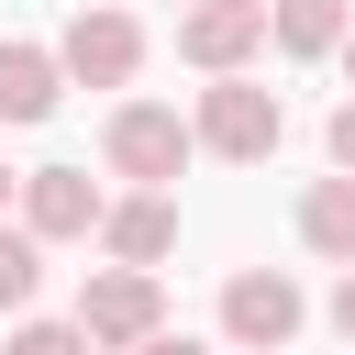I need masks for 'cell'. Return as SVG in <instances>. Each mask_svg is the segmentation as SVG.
Wrapping results in <instances>:
<instances>
[{"instance_id":"11","label":"cell","mask_w":355,"mask_h":355,"mask_svg":"<svg viewBox=\"0 0 355 355\" xmlns=\"http://www.w3.org/2000/svg\"><path fill=\"white\" fill-rule=\"evenodd\" d=\"M355 11L344 0H277V55H344Z\"/></svg>"},{"instance_id":"3","label":"cell","mask_w":355,"mask_h":355,"mask_svg":"<svg viewBox=\"0 0 355 355\" xmlns=\"http://www.w3.org/2000/svg\"><path fill=\"white\" fill-rule=\"evenodd\" d=\"M78 333H89L100 355L155 344V333H166V288H155V266H100V277L78 288Z\"/></svg>"},{"instance_id":"1","label":"cell","mask_w":355,"mask_h":355,"mask_svg":"<svg viewBox=\"0 0 355 355\" xmlns=\"http://www.w3.org/2000/svg\"><path fill=\"white\" fill-rule=\"evenodd\" d=\"M189 122H200V155H222V166H266V155H277V133H288L277 89H255L244 67H233V78H211Z\"/></svg>"},{"instance_id":"7","label":"cell","mask_w":355,"mask_h":355,"mask_svg":"<svg viewBox=\"0 0 355 355\" xmlns=\"http://www.w3.org/2000/svg\"><path fill=\"white\" fill-rule=\"evenodd\" d=\"M22 222H33L44 244H89V233L111 222V200H100L89 166H22Z\"/></svg>"},{"instance_id":"2","label":"cell","mask_w":355,"mask_h":355,"mask_svg":"<svg viewBox=\"0 0 355 355\" xmlns=\"http://www.w3.org/2000/svg\"><path fill=\"white\" fill-rule=\"evenodd\" d=\"M100 155H111V178H133V189H166V178L200 155V122H178L166 100H122V111L100 122Z\"/></svg>"},{"instance_id":"14","label":"cell","mask_w":355,"mask_h":355,"mask_svg":"<svg viewBox=\"0 0 355 355\" xmlns=\"http://www.w3.org/2000/svg\"><path fill=\"white\" fill-rule=\"evenodd\" d=\"M322 144H333V166H355V100L333 111V133H322Z\"/></svg>"},{"instance_id":"6","label":"cell","mask_w":355,"mask_h":355,"mask_svg":"<svg viewBox=\"0 0 355 355\" xmlns=\"http://www.w3.org/2000/svg\"><path fill=\"white\" fill-rule=\"evenodd\" d=\"M55 55H67V78H78V89H122V78L144 67V22L100 0V11H78V22L55 33Z\"/></svg>"},{"instance_id":"8","label":"cell","mask_w":355,"mask_h":355,"mask_svg":"<svg viewBox=\"0 0 355 355\" xmlns=\"http://www.w3.org/2000/svg\"><path fill=\"white\" fill-rule=\"evenodd\" d=\"M178 244V211H166V189H133V200H111V222H100V255L111 266H155Z\"/></svg>"},{"instance_id":"9","label":"cell","mask_w":355,"mask_h":355,"mask_svg":"<svg viewBox=\"0 0 355 355\" xmlns=\"http://www.w3.org/2000/svg\"><path fill=\"white\" fill-rule=\"evenodd\" d=\"M55 89H67V55L55 44H0V122H44L55 111Z\"/></svg>"},{"instance_id":"10","label":"cell","mask_w":355,"mask_h":355,"mask_svg":"<svg viewBox=\"0 0 355 355\" xmlns=\"http://www.w3.org/2000/svg\"><path fill=\"white\" fill-rule=\"evenodd\" d=\"M300 244L333 255V266H355V166L311 178V200H300Z\"/></svg>"},{"instance_id":"12","label":"cell","mask_w":355,"mask_h":355,"mask_svg":"<svg viewBox=\"0 0 355 355\" xmlns=\"http://www.w3.org/2000/svg\"><path fill=\"white\" fill-rule=\"evenodd\" d=\"M44 288V233L33 222H0V311H22Z\"/></svg>"},{"instance_id":"15","label":"cell","mask_w":355,"mask_h":355,"mask_svg":"<svg viewBox=\"0 0 355 355\" xmlns=\"http://www.w3.org/2000/svg\"><path fill=\"white\" fill-rule=\"evenodd\" d=\"M333 333H344V344H355V266H344V277H333Z\"/></svg>"},{"instance_id":"18","label":"cell","mask_w":355,"mask_h":355,"mask_svg":"<svg viewBox=\"0 0 355 355\" xmlns=\"http://www.w3.org/2000/svg\"><path fill=\"white\" fill-rule=\"evenodd\" d=\"M344 78H355V33H344Z\"/></svg>"},{"instance_id":"17","label":"cell","mask_w":355,"mask_h":355,"mask_svg":"<svg viewBox=\"0 0 355 355\" xmlns=\"http://www.w3.org/2000/svg\"><path fill=\"white\" fill-rule=\"evenodd\" d=\"M11 200H22V166H0V211H11Z\"/></svg>"},{"instance_id":"13","label":"cell","mask_w":355,"mask_h":355,"mask_svg":"<svg viewBox=\"0 0 355 355\" xmlns=\"http://www.w3.org/2000/svg\"><path fill=\"white\" fill-rule=\"evenodd\" d=\"M0 355H100V344H89L78 322H11V344H0Z\"/></svg>"},{"instance_id":"16","label":"cell","mask_w":355,"mask_h":355,"mask_svg":"<svg viewBox=\"0 0 355 355\" xmlns=\"http://www.w3.org/2000/svg\"><path fill=\"white\" fill-rule=\"evenodd\" d=\"M133 355H211V344H189V333H155V344H133Z\"/></svg>"},{"instance_id":"4","label":"cell","mask_w":355,"mask_h":355,"mask_svg":"<svg viewBox=\"0 0 355 355\" xmlns=\"http://www.w3.org/2000/svg\"><path fill=\"white\" fill-rule=\"evenodd\" d=\"M300 311H311V300H300L288 266H233V277H222V333H233L244 355H277V344L300 333Z\"/></svg>"},{"instance_id":"5","label":"cell","mask_w":355,"mask_h":355,"mask_svg":"<svg viewBox=\"0 0 355 355\" xmlns=\"http://www.w3.org/2000/svg\"><path fill=\"white\" fill-rule=\"evenodd\" d=\"M266 33H277V0H189V11H178V55H189L200 78H233Z\"/></svg>"}]
</instances>
